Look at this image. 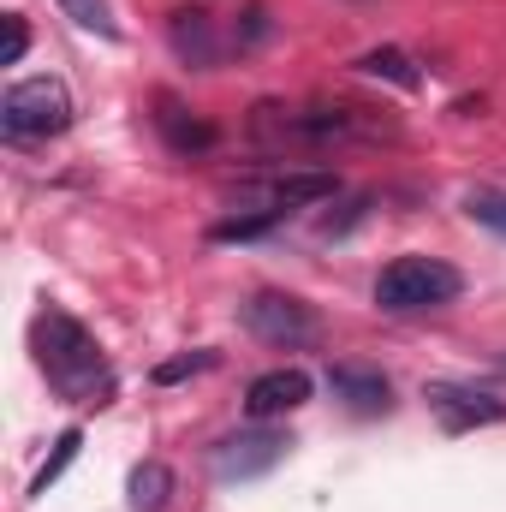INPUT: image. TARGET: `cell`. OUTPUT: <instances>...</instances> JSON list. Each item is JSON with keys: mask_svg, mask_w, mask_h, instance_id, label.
Listing matches in <instances>:
<instances>
[{"mask_svg": "<svg viewBox=\"0 0 506 512\" xmlns=\"http://www.w3.org/2000/svg\"><path fill=\"white\" fill-rule=\"evenodd\" d=\"M36 364H42L48 387L60 399H72V405H102L114 393V370H108L96 334L78 316H66V310H42L36 316Z\"/></svg>", "mask_w": 506, "mask_h": 512, "instance_id": "obj_1", "label": "cell"}, {"mask_svg": "<svg viewBox=\"0 0 506 512\" xmlns=\"http://www.w3.org/2000/svg\"><path fill=\"white\" fill-rule=\"evenodd\" d=\"M459 268L441 256H393L376 280V304L387 316H411V310H435L459 298Z\"/></svg>", "mask_w": 506, "mask_h": 512, "instance_id": "obj_2", "label": "cell"}, {"mask_svg": "<svg viewBox=\"0 0 506 512\" xmlns=\"http://www.w3.org/2000/svg\"><path fill=\"white\" fill-rule=\"evenodd\" d=\"M72 126V96L60 78H24L0 96V131L12 143H42Z\"/></svg>", "mask_w": 506, "mask_h": 512, "instance_id": "obj_3", "label": "cell"}, {"mask_svg": "<svg viewBox=\"0 0 506 512\" xmlns=\"http://www.w3.org/2000/svg\"><path fill=\"white\" fill-rule=\"evenodd\" d=\"M239 316H245V328H251L256 340L286 346V352L316 346V334H322L316 310H310L304 298H292V292H251V298L239 304Z\"/></svg>", "mask_w": 506, "mask_h": 512, "instance_id": "obj_4", "label": "cell"}, {"mask_svg": "<svg viewBox=\"0 0 506 512\" xmlns=\"http://www.w3.org/2000/svg\"><path fill=\"white\" fill-rule=\"evenodd\" d=\"M256 137H268V143H340V137H352L358 120L346 114V108H274V102H262L256 108Z\"/></svg>", "mask_w": 506, "mask_h": 512, "instance_id": "obj_5", "label": "cell"}, {"mask_svg": "<svg viewBox=\"0 0 506 512\" xmlns=\"http://www.w3.org/2000/svg\"><path fill=\"white\" fill-rule=\"evenodd\" d=\"M286 429H239V435H227L209 459H215V477L221 483H251L262 471H274L280 459H286Z\"/></svg>", "mask_w": 506, "mask_h": 512, "instance_id": "obj_6", "label": "cell"}, {"mask_svg": "<svg viewBox=\"0 0 506 512\" xmlns=\"http://www.w3.org/2000/svg\"><path fill=\"white\" fill-rule=\"evenodd\" d=\"M334 191H340V179H334V173H322V167H304V173H280V179H262L251 197H256V209H268V215H286V209L322 203V197H334Z\"/></svg>", "mask_w": 506, "mask_h": 512, "instance_id": "obj_7", "label": "cell"}, {"mask_svg": "<svg viewBox=\"0 0 506 512\" xmlns=\"http://www.w3.org/2000/svg\"><path fill=\"white\" fill-rule=\"evenodd\" d=\"M310 399V376L304 370H292V364H280V370H262L251 387H245V411H251L256 423H268V417H286V411H298Z\"/></svg>", "mask_w": 506, "mask_h": 512, "instance_id": "obj_8", "label": "cell"}, {"mask_svg": "<svg viewBox=\"0 0 506 512\" xmlns=\"http://www.w3.org/2000/svg\"><path fill=\"white\" fill-rule=\"evenodd\" d=\"M167 42H173V54H179L185 66H197V72L221 66L215 18H209V12H197V6H185V12H173V18H167Z\"/></svg>", "mask_w": 506, "mask_h": 512, "instance_id": "obj_9", "label": "cell"}, {"mask_svg": "<svg viewBox=\"0 0 506 512\" xmlns=\"http://www.w3.org/2000/svg\"><path fill=\"white\" fill-rule=\"evenodd\" d=\"M429 405L435 417L459 435V429H477V423H501L506 417V399L495 393H477V387H429Z\"/></svg>", "mask_w": 506, "mask_h": 512, "instance_id": "obj_10", "label": "cell"}, {"mask_svg": "<svg viewBox=\"0 0 506 512\" xmlns=\"http://www.w3.org/2000/svg\"><path fill=\"white\" fill-rule=\"evenodd\" d=\"M328 387H334V399H346L352 411H364V417H376L393 405V387L381 370H364V364H334L328 370Z\"/></svg>", "mask_w": 506, "mask_h": 512, "instance_id": "obj_11", "label": "cell"}, {"mask_svg": "<svg viewBox=\"0 0 506 512\" xmlns=\"http://www.w3.org/2000/svg\"><path fill=\"white\" fill-rule=\"evenodd\" d=\"M167 501H173V471L161 459H143L131 471V512H161Z\"/></svg>", "mask_w": 506, "mask_h": 512, "instance_id": "obj_12", "label": "cell"}, {"mask_svg": "<svg viewBox=\"0 0 506 512\" xmlns=\"http://www.w3.org/2000/svg\"><path fill=\"white\" fill-rule=\"evenodd\" d=\"M358 72H364V78H387V84H399V90H417V84H423V72H417V60H411L405 48H370V54L358 60Z\"/></svg>", "mask_w": 506, "mask_h": 512, "instance_id": "obj_13", "label": "cell"}, {"mask_svg": "<svg viewBox=\"0 0 506 512\" xmlns=\"http://www.w3.org/2000/svg\"><path fill=\"white\" fill-rule=\"evenodd\" d=\"M78 447H84V429H66V435L54 441V453H48V465L36 471V483H30V495H48V489H54V483L66 477V465L78 459Z\"/></svg>", "mask_w": 506, "mask_h": 512, "instance_id": "obj_14", "label": "cell"}, {"mask_svg": "<svg viewBox=\"0 0 506 512\" xmlns=\"http://www.w3.org/2000/svg\"><path fill=\"white\" fill-rule=\"evenodd\" d=\"M60 12H66L78 30H90V36H120V24H114V6H108V0H60Z\"/></svg>", "mask_w": 506, "mask_h": 512, "instance_id": "obj_15", "label": "cell"}, {"mask_svg": "<svg viewBox=\"0 0 506 512\" xmlns=\"http://www.w3.org/2000/svg\"><path fill=\"white\" fill-rule=\"evenodd\" d=\"M465 215L489 233H506V191H471L465 197Z\"/></svg>", "mask_w": 506, "mask_h": 512, "instance_id": "obj_16", "label": "cell"}, {"mask_svg": "<svg viewBox=\"0 0 506 512\" xmlns=\"http://www.w3.org/2000/svg\"><path fill=\"white\" fill-rule=\"evenodd\" d=\"M161 131L173 137V149H209V143H215V131H209V126H197V120L185 126V120H179V108H161Z\"/></svg>", "mask_w": 506, "mask_h": 512, "instance_id": "obj_17", "label": "cell"}, {"mask_svg": "<svg viewBox=\"0 0 506 512\" xmlns=\"http://www.w3.org/2000/svg\"><path fill=\"white\" fill-rule=\"evenodd\" d=\"M280 215H268V209H256V215H239V221H221L215 227V239H256V233H268Z\"/></svg>", "mask_w": 506, "mask_h": 512, "instance_id": "obj_18", "label": "cell"}, {"mask_svg": "<svg viewBox=\"0 0 506 512\" xmlns=\"http://www.w3.org/2000/svg\"><path fill=\"white\" fill-rule=\"evenodd\" d=\"M209 364H215L209 352H185V358L161 364V370H155V382H185V376H197V370H209Z\"/></svg>", "mask_w": 506, "mask_h": 512, "instance_id": "obj_19", "label": "cell"}, {"mask_svg": "<svg viewBox=\"0 0 506 512\" xmlns=\"http://www.w3.org/2000/svg\"><path fill=\"white\" fill-rule=\"evenodd\" d=\"M24 48H30V30H24V18H18V12H6V48H0V60H6V66H18V60H24Z\"/></svg>", "mask_w": 506, "mask_h": 512, "instance_id": "obj_20", "label": "cell"}, {"mask_svg": "<svg viewBox=\"0 0 506 512\" xmlns=\"http://www.w3.org/2000/svg\"><path fill=\"white\" fill-rule=\"evenodd\" d=\"M262 36H268V12L251 6V12H245V42H262Z\"/></svg>", "mask_w": 506, "mask_h": 512, "instance_id": "obj_21", "label": "cell"}]
</instances>
